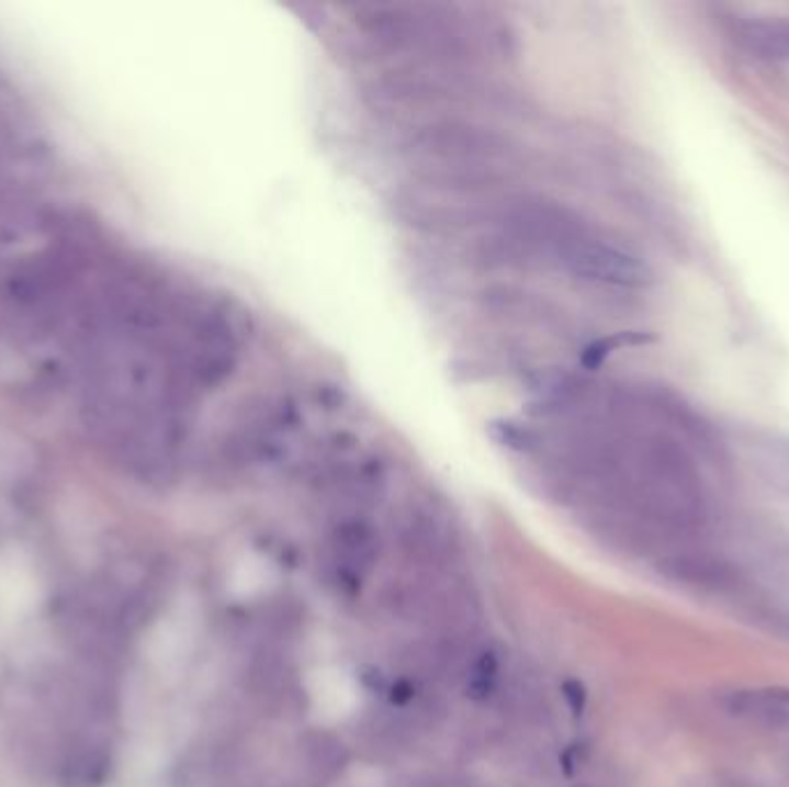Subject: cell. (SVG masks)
<instances>
[{"instance_id":"8fae6325","label":"cell","mask_w":789,"mask_h":787,"mask_svg":"<svg viewBox=\"0 0 789 787\" xmlns=\"http://www.w3.org/2000/svg\"><path fill=\"white\" fill-rule=\"evenodd\" d=\"M771 690L776 693V697L780 702H785L789 707V690H785V688H771Z\"/></svg>"},{"instance_id":"9c48e42d","label":"cell","mask_w":789,"mask_h":787,"mask_svg":"<svg viewBox=\"0 0 789 787\" xmlns=\"http://www.w3.org/2000/svg\"><path fill=\"white\" fill-rule=\"evenodd\" d=\"M492 690H494V679L473 677V682L469 684V697H473V700H487Z\"/></svg>"},{"instance_id":"ba28073f","label":"cell","mask_w":789,"mask_h":787,"mask_svg":"<svg viewBox=\"0 0 789 787\" xmlns=\"http://www.w3.org/2000/svg\"><path fill=\"white\" fill-rule=\"evenodd\" d=\"M709 787H759L757 783L743 778L739 774H715L711 783H707Z\"/></svg>"},{"instance_id":"3957f363","label":"cell","mask_w":789,"mask_h":787,"mask_svg":"<svg viewBox=\"0 0 789 787\" xmlns=\"http://www.w3.org/2000/svg\"><path fill=\"white\" fill-rule=\"evenodd\" d=\"M661 569L669 580L702 592H723L736 582V573L728 561L707 552L674 554L663 561Z\"/></svg>"},{"instance_id":"6da1fadb","label":"cell","mask_w":789,"mask_h":787,"mask_svg":"<svg viewBox=\"0 0 789 787\" xmlns=\"http://www.w3.org/2000/svg\"><path fill=\"white\" fill-rule=\"evenodd\" d=\"M499 240L512 252L559 268L582 282L640 289L649 266L577 211L545 196H520L499 213Z\"/></svg>"},{"instance_id":"8992f818","label":"cell","mask_w":789,"mask_h":787,"mask_svg":"<svg viewBox=\"0 0 789 787\" xmlns=\"http://www.w3.org/2000/svg\"><path fill=\"white\" fill-rule=\"evenodd\" d=\"M751 47L759 54L774 58H789V26L780 24H753L743 33Z\"/></svg>"},{"instance_id":"5b68a950","label":"cell","mask_w":789,"mask_h":787,"mask_svg":"<svg viewBox=\"0 0 789 787\" xmlns=\"http://www.w3.org/2000/svg\"><path fill=\"white\" fill-rule=\"evenodd\" d=\"M653 340V335L649 333H635V330H628V333H617V335H610V337H600V340L591 342L589 347H584L582 351V366L586 370H596L605 363L607 356H612L617 349L621 347H635V345H646Z\"/></svg>"},{"instance_id":"52a82bcc","label":"cell","mask_w":789,"mask_h":787,"mask_svg":"<svg viewBox=\"0 0 789 787\" xmlns=\"http://www.w3.org/2000/svg\"><path fill=\"white\" fill-rule=\"evenodd\" d=\"M563 693H566V700L568 705L573 707L575 713H582L584 711V705H586V693H584V686L579 682H568L566 686H563Z\"/></svg>"},{"instance_id":"7a4b0ae2","label":"cell","mask_w":789,"mask_h":787,"mask_svg":"<svg viewBox=\"0 0 789 787\" xmlns=\"http://www.w3.org/2000/svg\"><path fill=\"white\" fill-rule=\"evenodd\" d=\"M412 160L439 188L481 190L510 169L515 148L506 134L464 121H437L416 132Z\"/></svg>"},{"instance_id":"30bf717a","label":"cell","mask_w":789,"mask_h":787,"mask_svg":"<svg viewBox=\"0 0 789 787\" xmlns=\"http://www.w3.org/2000/svg\"><path fill=\"white\" fill-rule=\"evenodd\" d=\"M412 693H414V688H412L407 682H399V684L393 686L391 700H393V702H407L409 697H412Z\"/></svg>"},{"instance_id":"277c9868","label":"cell","mask_w":789,"mask_h":787,"mask_svg":"<svg viewBox=\"0 0 789 787\" xmlns=\"http://www.w3.org/2000/svg\"><path fill=\"white\" fill-rule=\"evenodd\" d=\"M725 707L732 716L757 726L782 728L789 723V707L778 700L774 690H732L725 697Z\"/></svg>"}]
</instances>
